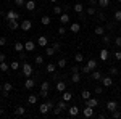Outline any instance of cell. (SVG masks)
Returning a JSON list of instances; mask_svg holds the SVG:
<instances>
[{
	"label": "cell",
	"instance_id": "40",
	"mask_svg": "<svg viewBox=\"0 0 121 119\" xmlns=\"http://www.w3.org/2000/svg\"><path fill=\"white\" fill-rule=\"evenodd\" d=\"M44 63V55H36V64H42Z\"/></svg>",
	"mask_w": 121,
	"mask_h": 119
},
{
	"label": "cell",
	"instance_id": "62",
	"mask_svg": "<svg viewBox=\"0 0 121 119\" xmlns=\"http://www.w3.org/2000/svg\"><path fill=\"white\" fill-rule=\"evenodd\" d=\"M50 2H52V3H55V2H58V0H50Z\"/></svg>",
	"mask_w": 121,
	"mask_h": 119
},
{
	"label": "cell",
	"instance_id": "3",
	"mask_svg": "<svg viewBox=\"0 0 121 119\" xmlns=\"http://www.w3.org/2000/svg\"><path fill=\"white\" fill-rule=\"evenodd\" d=\"M100 82H102L103 87H112V85H113V79L110 77V76H105V77L100 79Z\"/></svg>",
	"mask_w": 121,
	"mask_h": 119
},
{
	"label": "cell",
	"instance_id": "34",
	"mask_svg": "<svg viewBox=\"0 0 121 119\" xmlns=\"http://www.w3.org/2000/svg\"><path fill=\"white\" fill-rule=\"evenodd\" d=\"M11 89H13L11 82H5V84H3V92H7V93H8V92L11 90Z\"/></svg>",
	"mask_w": 121,
	"mask_h": 119
},
{
	"label": "cell",
	"instance_id": "47",
	"mask_svg": "<svg viewBox=\"0 0 121 119\" xmlns=\"http://www.w3.org/2000/svg\"><path fill=\"white\" fill-rule=\"evenodd\" d=\"M102 92H103V89L100 87V85H95V93H97V95H100Z\"/></svg>",
	"mask_w": 121,
	"mask_h": 119
},
{
	"label": "cell",
	"instance_id": "28",
	"mask_svg": "<svg viewBox=\"0 0 121 119\" xmlns=\"http://www.w3.org/2000/svg\"><path fill=\"white\" fill-rule=\"evenodd\" d=\"M108 73H110V76H116V74L120 73V68H116V66H112V68L108 69Z\"/></svg>",
	"mask_w": 121,
	"mask_h": 119
},
{
	"label": "cell",
	"instance_id": "11",
	"mask_svg": "<svg viewBox=\"0 0 121 119\" xmlns=\"http://www.w3.org/2000/svg\"><path fill=\"white\" fill-rule=\"evenodd\" d=\"M24 8L28 10V11L36 10V2H34V0H29V2H26V3H24Z\"/></svg>",
	"mask_w": 121,
	"mask_h": 119
},
{
	"label": "cell",
	"instance_id": "58",
	"mask_svg": "<svg viewBox=\"0 0 121 119\" xmlns=\"http://www.w3.org/2000/svg\"><path fill=\"white\" fill-rule=\"evenodd\" d=\"M5 61V53H0V63Z\"/></svg>",
	"mask_w": 121,
	"mask_h": 119
},
{
	"label": "cell",
	"instance_id": "39",
	"mask_svg": "<svg viewBox=\"0 0 121 119\" xmlns=\"http://www.w3.org/2000/svg\"><path fill=\"white\" fill-rule=\"evenodd\" d=\"M97 2H99V5H100V7H103V8L110 5V0H97Z\"/></svg>",
	"mask_w": 121,
	"mask_h": 119
},
{
	"label": "cell",
	"instance_id": "9",
	"mask_svg": "<svg viewBox=\"0 0 121 119\" xmlns=\"http://www.w3.org/2000/svg\"><path fill=\"white\" fill-rule=\"evenodd\" d=\"M82 114H84V118H92V116H94V108L86 106V108L82 110Z\"/></svg>",
	"mask_w": 121,
	"mask_h": 119
},
{
	"label": "cell",
	"instance_id": "31",
	"mask_svg": "<svg viewBox=\"0 0 121 119\" xmlns=\"http://www.w3.org/2000/svg\"><path fill=\"white\" fill-rule=\"evenodd\" d=\"M81 97H82V100H84V101H86V100H89V98H91V92H89V90H82Z\"/></svg>",
	"mask_w": 121,
	"mask_h": 119
},
{
	"label": "cell",
	"instance_id": "26",
	"mask_svg": "<svg viewBox=\"0 0 121 119\" xmlns=\"http://www.w3.org/2000/svg\"><path fill=\"white\" fill-rule=\"evenodd\" d=\"M55 48H53V47H45V55L47 56H52V55H55Z\"/></svg>",
	"mask_w": 121,
	"mask_h": 119
},
{
	"label": "cell",
	"instance_id": "29",
	"mask_svg": "<svg viewBox=\"0 0 121 119\" xmlns=\"http://www.w3.org/2000/svg\"><path fill=\"white\" fill-rule=\"evenodd\" d=\"M8 69H10V64H7L5 61H2V63H0V71H3V73H7Z\"/></svg>",
	"mask_w": 121,
	"mask_h": 119
},
{
	"label": "cell",
	"instance_id": "6",
	"mask_svg": "<svg viewBox=\"0 0 121 119\" xmlns=\"http://www.w3.org/2000/svg\"><path fill=\"white\" fill-rule=\"evenodd\" d=\"M86 106H91V108H97V106H99V100L91 97L89 100H86Z\"/></svg>",
	"mask_w": 121,
	"mask_h": 119
},
{
	"label": "cell",
	"instance_id": "27",
	"mask_svg": "<svg viewBox=\"0 0 121 119\" xmlns=\"http://www.w3.org/2000/svg\"><path fill=\"white\" fill-rule=\"evenodd\" d=\"M28 103L29 105H36V103H37V95H29L28 97Z\"/></svg>",
	"mask_w": 121,
	"mask_h": 119
},
{
	"label": "cell",
	"instance_id": "22",
	"mask_svg": "<svg viewBox=\"0 0 121 119\" xmlns=\"http://www.w3.org/2000/svg\"><path fill=\"white\" fill-rule=\"evenodd\" d=\"M66 90V82H56V92H65Z\"/></svg>",
	"mask_w": 121,
	"mask_h": 119
},
{
	"label": "cell",
	"instance_id": "20",
	"mask_svg": "<svg viewBox=\"0 0 121 119\" xmlns=\"http://www.w3.org/2000/svg\"><path fill=\"white\" fill-rule=\"evenodd\" d=\"M100 60H102V61H107V60H108V50H107V48L100 50Z\"/></svg>",
	"mask_w": 121,
	"mask_h": 119
},
{
	"label": "cell",
	"instance_id": "52",
	"mask_svg": "<svg viewBox=\"0 0 121 119\" xmlns=\"http://www.w3.org/2000/svg\"><path fill=\"white\" fill-rule=\"evenodd\" d=\"M65 32H66L65 26H61V28H58V34H60V36H63V34H65Z\"/></svg>",
	"mask_w": 121,
	"mask_h": 119
},
{
	"label": "cell",
	"instance_id": "42",
	"mask_svg": "<svg viewBox=\"0 0 121 119\" xmlns=\"http://www.w3.org/2000/svg\"><path fill=\"white\" fill-rule=\"evenodd\" d=\"M58 108H61V111L63 110H66V101L65 100H61V101H58V105H56Z\"/></svg>",
	"mask_w": 121,
	"mask_h": 119
},
{
	"label": "cell",
	"instance_id": "15",
	"mask_svg": "<svg viewBox=\"0 0 121 119\" xmlns=\"http://www.w3.org/2000/svg\"><path fill=\"white\" fill-rule=\"evenodd\" d=\"M8 28L11 29V31H16L18 28H21V24L18 23V19H15V21H10L8 23Z\"/></svg>",
	"mask_w": 121,
	"mask_h": 119
},
{
	"label": "cell",
	"instance_id": "21",
	"mask_svg": "<svg viewBox=\"0 0 121 119\" xmlns=\"http://www.w3.org/2000/svg\"><path fill=\"white\" fill-rule=\"evenodd\" d=\"M24 113H26V108H23V106H16L15 108V114L16 116H23Z\"/></svg>",
	"mask_w": 121,
	"mask_h": 119
},
{
	"label": "cell",
	"instance_id": "50",
	"mask_svg": "<svg viewBox=\"0 0 121 119\" xmlns=\"http://www.w3.org/2000/svg\"><path fill=\"white\" fill-rule=\"evenodd\" d=\"M115 45H116V47H121V36L115 39Z\"/></svg>",
	"mask_w": 121,
	"mask_h": 119
},
{
	"label": "cell",
	"instance_id": "1",
	"mask_svg": "<svg viewBox=\"0 0 121 119\" xmlns=\"http://www.w3.org/2000/svg\"><path fill=\"white\" fill-rule=\"evenodd\" d=\"M19 18V13L18 11H15V10H10V11H7V15H5V19L7 21H15V19H18Z\"/></svg>",
	"mask_w": 121,
	"mask_h": 119
},
{
	"label": "cell",
	"instance_id": "35",
	"mask_svg": "<svg viewBox=\"0 0 121 119\" xmlns=\"http://www.w3.org/2000/svg\"><path fill=\"white\" fill-rule=\"evenodd\" d=\"M53 13H55L56 16H60V15L63 13V10H61V7H58V5H55V7H53Z\"/></svg>",
	"mask_w": 121,
	"mask_h": 119
},
{
	"label": "cell",
	"instance_id": "18",
	"mask_svg": "<svg viewBox=\"0 0 121 119\" xmlns=\"http://www.w3.org/2000/svg\"><path fill=\"white\" fill-rule=\"evenodd\" d=\"M91 77H92L94 81H100V79H102V74L99 73L97 69H94V71H92V74H91Z\"/></svg>",
	"mask_w": 121,
	"mask_h": 119
},
{
	"label": "cell",
	"instance_id": "41",
	"mask_svg": "<svg viewBox=\"0 0 121 119\" xmlns=\"http://www.w3.org/2000/svg\"><path fill=\"white\" fill-rule=\"evenodd\" d=\"M10 69H19V63L18 61H11L10 63Z\"/></svg>",
	"mask_w": 121,
	"mask_h": 119
},
{
	"label": "cell",
	"instance_id": "13",
	"mask_svg": "<svg viewBox=\"0 0 121 119\" xmlns=\"http://www.w3.org/2000/svg\"><path fill=\"white\" fill-rule=\"evenodd\" d=\"M69 31H71L73 34H78V32L81 31V24H79V23H73V24L69 26Z\"/></svg>",
	"mask_w": 121,
	"mask_h": 119
},
{
	"label": "cell",
	"instance_id": "24",
	"mask_svg": "<svg viewBox=\"0 0 121 119\" xmlns=\"http://www.w3.org/2000/svg\"><path fill=\"white\" fill-rule=\"evenodd\" d=\"M73 8H74L76 13H79V15H81V13H82V10H84V7H82V3H74V5H73Z\"/></svg>",
	"mask_w": 121,
	"mask_h": 119
},
{
	"label": "cell",
	"instance_id": "43",
	"mask_svg": "<svg viewBox=\"0 0 121 119\" xmlns=\"http://www.w3.org/2000/svg\"><path fill=\"white\" fill-rule=\"evenodd\" d=\"M112 116H113V118H115V119H118V118H121V111H118V110H115V111H113V113H112Z\"/></svg>",
	"mask_w": 121,
	"mask_h": 119
},
{
	"label": "cell",
	"instance_id": "5",
	"mask_svg": "<svg viewBox=\"0 0 121 119\" xmlns=\"http://www.w3.org/2000/svg\"><path fill=\"white\" fill-rule=\"evenodd\" d=\"M37 45L39 47H44V48H45V47H48V39H47L45 36H40L37 39Z\"/></svg>",
	"mask_w": 121,
	"mask_h": 119
},
{
	"label": "cell",
	"instance_id": "63",
	"mask_svg": "<svg viewBox=\"0 0 121 119\" xmlns=\"http://www.w3.org/2000/svg\"><path fill=\"white\" fill-rule=\"evenodd\" d=\"M116 2H121V0H116Z\"/></svg>",
	"mask_w": 121,
	"mask_h": 119
},
{
	"label": "cell",
	"instance_id": "60",
	"mask_svg": "<svg viewBox=\"0 0 121 119\" xmlns=\"http://www.w3.org/2000/svg\"><path fill=\"white\" fill-rule=\"evenodd\" d=\"M2 114H3V108L0 106V116H2Z\"/></svg>",
	"mask_w": 121,
	"mask_h": 119
},
{
	"label": "cell",
	"instance_id": "2",
	"mask_svg": "<svg viewBox=\"0 0 121 119\" xmlns=\"http://www.w3.org/2000/svg\"><path fill=\"white\" fill-rule=\"evenodd\" d=\"M32 73H34V68H32L29 63H24V64H23V74H24L26 77H31V76H32Z\"/></svg>",
	"mask_w": 121,
	"mask_h": 119
},
{
	"label": "cell",
	"instance_id": "38",
	"mask_svg": "<svg viewBox=\"0 0 121 119\" xmlns=\"http://www.w3.org/2000/svg\"><path fill=\"white\" fill-rule=\"evenodd\" d=\"M56 66H58V68H65V66H66V58H61V60H58Z\"/></svg>",
	"mask_w": 121,
	"mask_h": 119
},
{
	"label": "cell",
	"instance_id": "14",
	"mask_svg": "<svg viewBox=\"0 0 121 119\" xmlns=\"http://www.w3.org/2000/svg\"><path fill=\"white\" fill-rule=\"evenodd\" d=\"M34 85H36V82H34V81H32L31 77H28V79L24 81V89H28V90H31V89H32Z\"/></svg>",
	"mask_w": 121,
	"mask_h": 119
},
{
	"label": "cell",
	"instance_id": "10",
	"mask_svg": "<svg viewBox=\"0 0 121 119\" xmlns=\"http://www.w3.org/2000/svg\"><path fill=\"white\" fill-rule=\"evenodd\" d=\"M34 48H36V44H34L32 40H28V42L24 44V50H26V52H34Z\"/></svg>",
	"mask_w": 121,
	"mask_h": 119
},
{
	"label": "cell",
	"instance_id": "49",
	"mask_svg": "<svg viewBox=\"0 0 121 119\" xmlns=\"http://www.w3.org/2000/svg\"><path fill=\"white\" fill-rule=\"evenodd\" d=\"M7 45V39L5 37H0V47H5Z\"/></svg>",
	"mask_w": 121,
	"mask_h": 119
},
{
	"label": "cell",
	"instance_id": "57",
	"mask_svg": "<svg viewBox=\"0 0 121 119\" xmlns=\"http://www.w3.org/2000/svg\"><path fill=\"white\" fill-rule=\"evenodd\" d=\"M52 47H53V48H55L56 52H58V50H60V44H58V42H55V44H53V45H52Z\"/></svg>",
	"mask_w": 121,
	"mask_h": 119
},
{
	"label": "cell",
	"instance_id": "12",
	"mask_svg": "<svg viewBox=\"0 0 121 119\" xmlns=\"http://www.w3.org/2000/svg\"><path fill=\"white\" fill-rule=\"evenodd\" d=\"M60 23L61 24H69V15L68 13H61L60 15Z\"/></svg>",
	"mask_w": 121,
	"mask_h": 119
},
{
	"label": "cell",
	"instance_id": "19",
	"mask_svg": "<svg viewBox=\"0 0 121 119\" xmlns=\"http://www.w3.org/2000/svg\"><path fill=\"white\" fill-rule=\"evenodd\" d=\"M45 71H47V73H50V74H53V73H55V71H56V64H53V63L47 64Z\"/></svg>",
	"mask_w": 121,
	"mask_h": 119
},
{
	"label": "cell",
	"instance_id": "53",
	"mask_svg": "<svg viewBox=\"0 0 121 119\" xmlns=\"http://www.w3.org/2000/svg\"><path fill=\"white\" fill-rule=\"evenodd\" d=\"M115 60H116V61H121V52H116V53H115Z\"/></svg>",
	"mask_w": 121,
	"mask_h": 119
},
{
	"label": "cell",
	"instance_id": "44",
	"mask_svg": "<svg viewBox=\"0 0 121 119\" xmlns=\"http://www.w3.org/2000/svg\"><path fill=\"white\" fill-rule=\"evenodd\" d=\"M115 19L116 21H121V10H116L115 11Z\"/></svg>",
	"mask_w": 121,
	"mask_h": 119
},
{
	"label": "cell",
	"instance_id": "16",
	"mask_svg": "<svg viewBox=\"0 0 121 119\" xmlns=\"http://www.w3.org/2000/svg\"><path fill=\"white\" fill-rule=\"evenodd\" d=\"M48 110H50V106L47 105V101H45V103H42V105L39 106V111H40V114H47V113H48Z\"/></svg>",
	"mask_w": 121,
	"mask_h": 119
},
{
	"label": "cell",
	"instance_id": "17",
	"mask_svg": "<svg viewBox=\"0 0 121 119\" xmlns=\"http://www.w3.org/2000/svg\"><path fill=\"white\" fill-rule=\"evenodd\" d=\"M61 100H65L66 103H68V101H71V100H73V93H71V92H63Z\"/></svg>",
	"mask_w": 121,
	"mask_h": 119
},
{
	"label": "cell",
	"instance_id": "33",
	"mask_svg": "<svg viewBox=\"0 0 121 119\" xmlns=\"http://www.w3.org/2000/svg\"><path fill=\"white\" fill-rule=\"evenodd\" d=\"M15 50H16V52H23V50H24V44L16 42V44H15Z\"/></svg>",
	"mask_w": 121,
	"mask_h": 119
},
{
	"label": "cell",
	"instance_id": "64",
	"mask_svg": "<svg viewBox=\"0 0 121 119\" xmlns=\"http://www.w3.org/2000/svg\"><path fill=\"white\" fill-rule=\"evenodd\" d=\"M120 69H121V68H120Z\"/></svg>",
	"mask_w": 121,
	"mask_h": 119
},
{
	"label": "cell",
	"instance_id": "25",
	"mask_svg": "<svg viewBox=\"0 0 121 119\" xmlns=\"http://www.w3.org/2000/svg\"><path fill=\"white\" fill-rule=\"evenodd\" d=\"M87 66H89L91 71H94V69H97V61H95V60H89V61H87Z\"/></svg>",
	"mask_w": 121,
	"mask_h": 119
},
{
	"label": "cell",
	"instance_id": "37",
	"mask_svg": "<svg viewBox=\"0 0 121 119\" xmlns=\"http://www.w3.org/2000/svg\"><path fill=\"white\" fill-rule=\"evenodd\" d=\"M48 89H50V82L44 81V82L40 84V90H48Z\"/></svg>",
	"mask_w": 121,
	"mask_h": 119
},
{
	"label": "cell",
	"instance_id": "59",
	"mask_svg": "<svg viewBox=\"0 0 121 119\" xmlns=\"http://www.w3.org/2000/svg\"><path fill=\"white\" fill-rule=\"evenodd\" d=\"M47 105H48V106H50V110H52V108H53V101H50V100H48V101H47Z\"/></svg>",
	"mask_w": 121,
	"mask_h": 119
},
{
	"label": "cell",
	"instance_id": "45",
	"mask_svg": "<svg viewBox=\"0 0 121 119\" xmlns=\"http://www.w3.org/2000/svg\"><path fill=\"white\" fill-rule=\"evenodd\" d=\"M87 15L94 16V15H95V8H94V7H89V8H87Z\"/></svg>",
	"mask_w": 121,
	"mask_h": 119
},
{
	"label": "cell",
	"instance_id": "7",
	"mask_svg": "<svg viewBox=\"0 0 121 119\" xmlns=\"http://www.w3.org/2000/svg\"><path fill=\"white\" fill-rule=\"evenodd\" d=\"M107 110L110 111V113H113L115 110H118V103H116V101H113V100H110L108 103H107Z\"/></svg>",
	"mask_w": 121,
	"mask_h": 119
},
{
	"label": "cell",
	"instance_id": "61",
	"mask_svg": "<svg viewBox=\"0 0 121 119\" xmlns=\"http://www.w3.org/2000/svg\"><path fill=\"white\" fill-rule=\"evenodd\" d=\"M3 90V84H0V92Z\"/></svg>",
	"mask_w": 121,
	"mask_h": 119
},
{
	"label": "cell",
	"instance_id": "54",
	"mask_svg": "<svg viewBox=\"0 0 121 119\" xmlns=\"http://www.w3.org/2000/svg\"><path fill=\"white\" fill-rule=\"evenodd\" d=\"M79 71H81L79 66H73V68H71V73H79Z\"/></svg>",
	"mask_w": 121,
	"mask_h": 119
},
{
	"label": "cell",
	"instance_id": "51",
	"mask_svg": "<svg viewBox=\"0 0 121 119\" xmlns=\"http://www.w3.org/2000/svg\"><path fill=\"white\" fill-rule=\"evenodd\" d=\"M15 3H16L18 7H24V3H26V2H24V0H15Z\"/></svg>",
	"mask_w": 121,
	"mask_h": 119
},
{
	"label": "cell",
	"instance_id": "30",
	"mask_svg": "<svg viewBox=\"0 0 121 119\" xmlns=\"http://www.w3.org/2000/svg\"><path fill=\"white\" fill-rule=\"evenodd\" d=\"M103 34H105V29L102 26H97L95 28V36H103Z\"/></svg>",
	"mask_w": 121,
	"mask_h": 119
},
{
	"label": "cell",
	"instance_id": "36",
	"mask_svg": "<svg viewBox=\"0 0 121 119\" xmlns=\"http://www.w3.org/2000/svg\"><path fill=\"white\" fill-rule=\"evenodd\" d=\"M82 60H84L82 53H76V55H74V61H76V63H82Z\"/></svg>",
	"mask_w": 121,
	"mask_h": 119
},
{
	"label": "cell",
	"instance_id": "23",
	"mask_svg": "<svg viewBox=\"0 0 121 119\" xmlns=\"http://www.w3.org/2000/svg\"><path fill=\"white\" fill-rule=\"evenodd\" d=\"M71 82H81V74L79 73H73V76H71Z\"/></svg>",
	"mask_w": 121,
	"mask_h": 119
},
{
	"label": "cell",
	"instance_id": "56",
	"mask_svg": "<svg viewBox=\"0 0 121 119\" xmlns=\"http://www.w3.org/2000/svg\"><path fill=\"white\" fill-rule=\"evenodd\" d=\"M60 113H61V108H58V106H56V108H53V114H60Z\"/></svg>",
	"mask_w": 121,
	"mask_h": 119
},
{
	"label": "cell",
	"instance_id": "46",
	"mask_svg": "<svg viewBox=\"0 0 121 119\" xmlns=\"http://www.w3.org/2000/svg\"><path fill=\"white\" fill-rule=\"evenodd\" d=\"M102 44H110V36H103L102 37Z\"/></svg>",
	"mask_w": 121,
	"mask_h": 119
},
{
	"label": "cell",
	"instance_id": "32",
	"mask_svg": "<svg viewBox=\"0 0 121 119\" xmlns=\"http://www.w3.org/2000/svg\"><path fill=\"white\" fill-rule=\"evenodd\" d=\"M50 21H52V19L48 18V16H42V18H40V23H42L44 26H48V24H50Z\"/></svg>",
	"mask_w": 121,
	"mask_h": 119
},
{
	"label": "cell",
	"instance_id": "55",
	"mask_svg": "<svg viewBox=\"0 0 121 119\" xmlns=\"http://www.w3.org/2000/svg\"><path fill=\"white\" fill-rule=\"evenodd\" d=\"M40 97H44V98L48 97V90H40Z\"/></svg>",
	"mask_w": 121,
	"mask_h": 119
},
{
	"label": "cell",
	"instance_id": "8",
	"mask_svg": "<svg viewBox=\"0 0 121 119\" xmlns=\"http://www.w3.org/2000/svg\"><path fill=\"white\" fill-rule=\"evenodd\" d=\"M68 113H69L71 118H76V116L79 114V106H69V108H68Z\"/></svg>",
	"mask_w": 121,
	"mask_h": 119
},
{
	"label": "cell",
	"instance_id": "48",
	"mask_svg": "<svg viewBox=\"0 0 121 119\" xmlns=\"http://www.w3.org/2000/svg\"><path fill=\"white\" fill-rule=\"evenodd\" d=\"M81 69H82V73H84V74H89V73H91V69H89V66H87V64H86V66H82Z\"/></svg>",
	"mask_w": 121,
	"mask_h": 119
},
{
	"label": "cell",
	"instance_id": "4",
	"mask_svg": "<svg viewBox=\"0 0 121 119\" xmlns=\"http://www.w3.org/2000/svg\"><path fill=\"white\" fill-rule=\"evenodd\" d=\"M31 28H32V21H31V19H24V21L21 23V29H23V31L28 32V31H31Z\"/></svg>",
	"mask_w": 121,
	"mask_h": 119
}]
</instances>
